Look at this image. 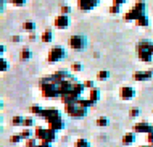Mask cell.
<instances>
[{
  "label": "cell",
  "mask_w": 153,
  "mask_h": 147,
  "mask_svg": "<svg viewBox=\"0 0 153 147\" xmlns=\"http://www.w3.org/2000/svg\"><path fill=\"white\" fill-rule=\"evenodd\" d=\"M37 39V36H36V32H29V36H27V40H36Z\"/></svg>",
  "instance_id": "cell-38"
},
{
  "label": "cell",
  "mask_w": 153,
  "mask_h": 147,
  "mask_svg": "<svg viewBox=\"0 0 153 147\" xmlns=\"http://www.w3.org/2000/svg\"><path fill=\"white\" fill-rule=\"evenodd\" d=\"M31 57H32L31 49L29 47H23L21 52H19V60H21V62H27V60H31Z\"/></svg>",
  "instance_id": "cell-17"
},
{
  "label": "cell",
  "mask_w": 153,
  "mask_h": 147,
  "mask_svg": "<svg viewBox=\"0 0 153 147\" xmlns=\"http://www.w3.org/2000/svg\"><path fill=\"white\" fill-rule=\"evenodd\" d=\"M21 139H23L21 134H15V136H11V137H10V141H11V142H19Z\"/></svg>",
  "instance_id": "cell-34"
},
{
  "label": "cell",
  "mask_w": 153,
  "mask_h": 147,
  "mask_svg": "<svg viewBox=\"0 0 153 147\" xmlns=\"http://www.w3.org/2000/svg\"><path fill=\"white\" fill-rule=\"evenodd\" d=\"M134 133H137V134H147L153 131V124H150L148 121H139V123H135L134 124V129H132Z\"/></svg>",
  "instance_id": "cell-10"
},
{
  "label": "cell",
  "mask_w": 153,
  "mask_h": 147,
  "mask_svg": "<svg viewBox=\"0 0 153 147\" xmlns=\"http://www.w3.org/2000/svg\"><path fill=\"white\" fill-rule=\"evenodd\" d=\"M7 2L11 3V5H15V7H23V5H26L27 0H7Z\"/></svg>",
  "instance_id": "cell-27"
},
{
  "label": "cell",
  "mask_w": 153,
  "mask_h": 147,
  "mask_svg": "<svg viewBox=\"0 0 153 147\" xmlns=\"http://www.w3.org/2000/svg\"><path fill=\"white\" fill-rule=\"evenodd\" d=\"M84 86L87 87V89H92V87H95V86H94V81H90V79H87V81H84Z\"/></svg>",
  "instance_id": "cell-36"
},
{
  "label": "cell",
  "mask_w": 153,
  "mask_h": 147,
  "mask_svg": "<svg viewBox=\"0 0 153 147\" xmlns=\"http://www.w3.org/2000/svg\"><path fill=\"white\" fill-rule=\"evenodd\" d=\"M119 11H121V7L113 5V3H111V7H110V13H111V15H118Z\"/></svg>",
  "instance_id": "cell-31"
},
{
  "label": "cell",
  "mask_w": 153,
  "mask_h": 147,
  "mask_svg": "<svg viewBox=\"0 0 153 147\" xmlns=\"http://www.w3.org/2000/svg\"><path fill=\"white\" fill-rule=\"evenodd\" d=\"M74 147H90V144H89V141H87V139L81 137V139H77V141H76V146H74Z\"/></svg>",
  "instance_id": "cell-25"
},
{
  "label": "cell",
  "mask_w": 153,
  "mask_h": 147,
  "mask_svg": "<svg viewBox=\"0 0 153 147\" xmlns=\"http://www.w3.org/2000/svg\"><path fill=\"white\" fill-rule=\"evenodd\" d=\"M56 133L58 131L48 128V126H45V128H42V126H36V129H34V136L39 141H47V142H52V144L56 141V137H58Z\"/></svg>",
  "instance_id": "cell-5"
},
{
  "label": "cell",
  "mask_w": 153,
  "mask_h": 147,
  "mask_svg": "<svg viewBox=\"0 0 153 147\" xmlns=\"http://www.w3.org/2000/svg\"><path fill=\"white\" fill-rule=\"evenodd\" d=\"M40 112H42V107H40V105H37V104L31 105V113H32V115H37V116H39Z\"/></svg>",
  "instance_id": "cell-26"
},
{
  "label": "cell",
  "mask_w": 153,
  "mask_h": 147,
  "mask_svg": "<svg viewBox=\"0 0 153 147\" xmlns=\"http://www.w3.org/2000/svg\"><path fill=\"white\" fill-rule=\"evenodd\" d=\"M82 63H79V62H76V63H73L71 65V71H74V73H77V71H82Z\"/></svg>",
  "instance_id": "cell-28"
},
{
  "label": "cell",
  "mask_w": 153,
  "mask_h": 147,
  "mask_svg": "<svg viewBox=\"0 0 153 147\" xmlns=\"http://www.w3.org/2000/svg\"><path fill=\"white\" fill-rule=\"evenodd\" d=\"M40 40L45 42V44H50V42H53V31L50 28L45 29V31L42 32V36H40Z\"/></svg>",
  "instance_id": "cell-16"
},
{
  "label": "cell",
  "mask_w": 153,
  "mask_h": 147,
  "mask_svg": "<svg viewBox=\"0 0 153 147\" xmlns=\"http://www.w3.org/2000/svg\"><path fill=\"white\" fill-rule=\"evenodd\" d=\"M135 134H137V133H134V131H129V133L124 134L123 139H121L123 146H132V144H134V142H135V137H137Z\"/></svg>",
  "instance_id": "cell-14"
},
{
  "label": "cell",
  "mask_w": 153,
  "mask_h": 147,
  "mask_svg": "<svg viewBox=\"0 0 153 147\" xmlns=\"http://www.w3.org/2000/svg\"><path fill=\"white\" fill-rule=\"evenodd\" d=\"M23 126H24V128H32V126H34V116H26Z\"/></svg>",
  "instance_id": "cell-24"
},
{
  "label": "cell",
  "mask_w": 153,
  "mask_h": 147,
  "mask_svg": "<svg viewBox=\"0 0 153 147\" xmlns=\"http://www.w3.org/2000/svg\"><path fill=\"white\" fill-rule=\"evenodd\" d=\"M137 57L140 62H152V57H153V42L152 40H147V39H142L137 42Z\"/></svg>",
  "instance_id": "cell-2"
},
{
  "label": "cell",
  "mask_w": 153,
  "mask_h": 147,
  "mask_svg": "<svg viewBox=\"0 0 153 147\" xmlns=\"http://www.w3.org/2000/svg\"><path fill=\"white\" fill-rule=\"evenodd\" d=\"M23 123H24V118H23V116H19V115L13 116V120H11V124H13V126H23Z\"/></svg>",
  "instance_id": "cell-22"
},
{
  "label": "cell",
  "mask_w": 153,
  "mask_h": 147,
  "mask_svg": "<svg viewBox=\"0 0 153 147\" xmlns=\"http://www.w3.org/2000/svg\"><path fill=\"white\" fill-rule=\"evenodd\" d=\"M60 11H61L63 15H69V13H71V7H68V5H61Z\"/></svg>",
  "instance_id": "cell-32"
},
{
  "label": "cell",
  "mask_w": 153,
  "mask_h": 147,
  "mask_svg": "<svg viewBox=\"0 0 153 147\" xmlns=\"http://www.w3.org/2000/svg\"><path fill=\"white\" fill-rule=\"evenodd\" d=\"M134 81L142 82V81H150L153 78V70H145V71H135L134 73Z\"/></svg>",
  "instance_id": "cell-13"
},
{
  "label": "cell",
  "mask_w": 153,
  "mask_h": 147,
  "mask_svg": "<svg viewBox=\"0 0 153 147\" xmlns=\"http://www.w3.org/2000/svg\"><path fill=\"white\" fill-rule=\"evenodd\" d=\"M89 107H85L84 104L81 102V99L77 102H71V104H65V113L71 118H84L87 115Z\"/></svg>",
  "instance_id": "cell-3"
},
{
  "label": "cell",
  "mask_w": 153,
  "mask_h": 147,
  "mask_svg": "<svg viewBox=\"0 0 153 147\" xmlns=\"http://www.w3.org/2000/svg\"><path fill=\"white\" fill-rule=\"evenodd\" d=\"M0 71H8V62L5 58H0Z\"/></svg>",
  "instance_id": "cell-29"
},
{
  "label": "cell",
  "mask_w": 153,
  "mask_h": 147,
  "mask_svg": "<svg viewBox=\"0 0 153 147\" xmlns=\"http://www.w3.org/2000/svg\"><path fill=\"white\" fill-rule=\"evenodd\" d=\"M68 47L71 50H84L87 47V39L82 34H73L68 39Z\"/></svg>",
  "instance_id": "cell-7"
},
{
  "label": "cell",
  "mask_w": 153,
  "mask_h": 147,
  "mask_svg": "<svg viewBox=\"0 0 153 147\" xmlns=\"http://www.w3.org/2000/svg\"><path fill=\"white\" fill-rule=\"evenodd\" d=\"M37 147H52V142H47V141H39Z\"/></svg>",
  "instance_id": "cell-33"
},
{
  "label": "cell",
  "mask_w": 153,
  "mask_h": 147,
  "mask_svg": "<svg viewBox=\"0 0 153 147\" xmlns=\"http://www.w3.org/2000/svg\"><path fill=\"white\" fill-rule=\"evenodd\" d=\"M139 113H140V110L137 107H134V108H131V110H129V116H131V118H137Z\"/></svg>",
  "instance_id": "cell-30"
},
{
  "label": "cell",
  "mask_w": 153,
  "mask_h": 147,
  "mask_svg": "<svg viewBox=\"0 0 153 147\" xmlns=\"http://www.w3.org/2000/svg\"><path fill=\"white\" fill-rule=\"evenodd\" d=\"M100 100V91L97 89V87H92V89H89V95L87 97H82L81 99V102L85 105V107H92V105H95Z\"/></svg>",
  "instance_id": "cell-8"
},
{
  "label": "cell",
  "mask_w": 153,
  "mask_h": 147,
  "mask_svg": "<svg viewBox=\"0 0 153 147\" xmlns=\"http://www.w3.org/2000/svg\"><path fill=\"white\" fill-rule=\"evenodd\" d=\"M134 24L135 26H139V28H147L148 24H150V20H148V16L147 13H143V15H140L137 20L134 21Z\"/></svg>",
  "instance_id": "cell-15"
},
{
  "label": "cell",
  "mask_w": 153,
  "mask_h": 147,
  "mask_svg": "<svg viewBox=\"0 0 153 147\" xmlns=\"http://www.w3.org/2000/svg\"><path fill=\"white\" fill-rule=\"evenodd\" d=\"M140 147H153V144H145V146H140Z\"/></svg>",
  "instance_id": "cell-40"
},
{
  "label": "cell",
  "mask_w": 153,
  "mask_h": 147,
  "mask_svg": "<svg viewBox=\"0 0 153 147\" xmlns=\"http://www.w3.org/2000/svg\"><path fill=\"white\" fill-rule=\"evenodd\" d=\"M135 97V89L132 86H123L121 89H119V99L121 100H132Z\"/></svg>",
  "instance_id": "cell-12"
},
{
  "label": "cell",
  "mask_w": 153,
  "mask_h": 147,
  "mask_svg": "<svg viewBox=\"0 0 153 147\" xmlns=\"http://www.w3.org/2000/svg\"><path fill=\"white\" fill-rule=\"evenodd\" d=\"M37 144H39V139H37L36 136L26 139V147H37Z\"/></svg>",
  "instance_id": "cell-23"
},
{
  "label": "cell",
  "mask_w": 153,
  "mask_h": 147,
  "mask_svg": "<svg viewBox=\"0 0 153 147\" xmlns=\"http://www.w3.org/2000/svg\"><path fill=\"white\" fill-rule=\"evenodd\" d=\"M19 134H21V137H23L24 141H26V139H29V137H34V131H32L31 128H24V129H23V131L19 133Z\"/></svg>",
  "instance_id": "cell-20"
},
{
  "label": "cell",
  "mask_w": 153,
  "mask_h": 147,
  "mask_svg": "<svg viewBox=\"0 0 153 147\" xmlns=\"http://www.w3.org/2000/svg\"><path fill=\"white\" fill-rule=\"evenodd\" d=\"M113 5H118V7H123L124 3H127V0H111Z\"/></svg>",
  "instance_id": "cell-35"
},
{
  "label": "cell",
  "mask_w": 153,
  "mask_h": 147,
  "mask_svg": "<svg viewBox=\"0 0 153 147\" xmlns=\"http://www.w3.org/2000/svg\"><path fill=\"white\" fill-rule=\"evenodd\" d=\"M147 141H148V144H153V131L147 134Z\"/></svg>",
  "instance_id": "cell-37"
},
{
  "label": "cell",
  "mask_w": 153,
  "mask_h": 147,
  "mask_svg": "<svg viewBox=\"0 0 153 147\" xmlns=\"http://www.w3.org/2000/svg\"><path fill=\"white\" fill-rule=\"evenodd\" d=\"M110 78V71H106V70H102V71H98L97 73V79L98 81H105V79H108Z\"/></svg>",
  "instance_id": "cell-21"
},
{
  "label": "cell",
  "mask_w": 153,
  "mask_h": 147,
  "mask_svg": "<svg viewBox=\"0 0 153 147\" xmlns=\"http://www.w3.org/2000/svg\"><path fill=\"white\" fill-rule=\"evenodd\" d=\"M95 123H97V126H100V128H105V126L110 124V118L108 116H98Z\"/></svg>",
  "instance_id": "cell-19"
},
{
  "label": "cell",
  "mask_w": 153,
  "mask_h": 147,
  "mask_svg": "<svg viewBox=\"0 0 153 147\" xmlns=\"http://www.w3.org/2000/svg\"><path fill=\"white\" fill-rule=\"evenodd\" d=\"M40 118L45 120V123H47L48 128L55 129V131H61V129H65V120L63 116H61V113L58 108H42V112H40Z\"/></svg>",
  "instance_id": "cell-1"
},
{
  "label": "cell",
  "mask_w": 153,
  "mask_h": 147,
  "mask_svg": "<svg viewBox=\"0 0 153 147\" xmlns=\"http://www.w3.org/2000/svg\"><path fill=\"white\" fill-rule=\"evenodd\" d=\"M19 40H21V36H18V34L11 36V42H19Z\"/></svg>",
  "instance_id": "cell-39"
},
{
  "label": "cell",
  "mask_w": 153,
  "mask_h": 147,
  "mask_svg": "<svg viewBox=\"0 0 153 147\" xmlns=\"http://www.w3.org/2000/svg\"><path fill=\"white\" fill-rule=\"evenodd\" d=\"M143 13H147V3L143 2V0H137L135 5L124 13L123 20L126 21V23H132V21H135L140 15H143Z\"/></svg>",
  "instance_id": "cell-4"
},
{
  "label": "cell",
  "mask_w": 153,
  "mask_h": 147,
  "mask_svg": "<svg viewBox=\"0 0 153 147\" xmlns=\"http://www.w3.org/2000/svg\"><path fill=\"white\" fill-rule=\"evenodd\" d=\"M76 3L81 11H90L98 7V0H77Z\"/></svg>",
  "instance_id": "cell-11"
},
{
  "label": "cell",
  "mask_w": 153,
  "mask_h": 147,
  "mask_svg": "<svg viewBox=\"0 0 153 147\" xmlns=\"http://www.w3.org/2000/svg\"><path fill=\"white\" fill-rule=\"evenodd\" d=\"M21 28H23V31H26V32H34L36 31V23L34 21H24Z\"/></svg>",
  "instance_id": "cell-18"
},
{
  "label": "cell",
  "mask_w": 153,
  "mask_h": 147,
  "mask_svg": "<svg viewBox=\"0 0 153 147\" xmlns=\"http://www.w3.org/2000/svg\"><path fill=\"white\" fill-rule=\"evenodd\" d=\"M66 58V49L61 45H53L47 53V62L48 63H58Z\"/></svg>",
  "instance_id": "cell-6"
},
{
  "label": "cell",
  "mask_w": 153,
  "mask_h": 147,
  "mask_svg": "<svg viewBox=\"0 0 153 147\" xmlns=\"http://www.w3.org/2000/svg\"><path fill=\"white\" fill-rule=\"evenodd\" d=\"M53 26L56 29H68L71 26V18H69V15H63L60 13L58 16H55V20H53Z\"/></svg>",
  "instance_id": "cell-9"
}]
</instances>
